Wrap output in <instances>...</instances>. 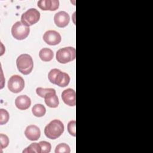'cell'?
<instances>
[{
	"mask_svg": "<svg viewBox=\"0 0 153 153\" xmlns=\"http://www.w3.org/2000/svg\"><path fill=\"white\" fill-rule=\"evenodd\" d=\"M64 131V125L59 120H54L49 123L44 128V134L50 139H56Z\"/></svg>",
	"mask_w": 153,
	"mask_h": 153,
	"instance_id": "1",
	"label": "cell"
},
{
	"mask_svg": "<svg viewBox=\"0 0 153 153\" xmlns=\"http://www.w3.org/2000/svg\"><path fill=\"white\" fill-rule=\"evenodd\" d=\"M29 32V27L25 26L21 22H16L11 28V34L17 40L25 39L27 37Z\"/></svg>",
	"mask_w": 153,
	"mask_h": 153,
	"instance_id": "6",
	"label": "cell"
},
{
	"mask_svg": "<svg viewBox=\"0 0 153 153\" xmlns=\"http://www.w3.org/2000/svg\"><path fill=\"white\" fill-rule=\"evenodd\" d=\"M25 87L23 78L18 75H14L10 77L8 81V88L13 93H18L23 90Z\"/></svg>",
	"mask_w": 153,
	"mask_h": 153,
	"instance_id": "7",
	"label": "cell"
},
{
	"mask_svg": "<svg viewBox=\"0 0 153 153\" xmlns=\"http://www.w3.org/2000/svg\"><path fill=\"white\" fill-rule=\"evenodd\" d=\"M16 65L19 72L24 75H28L33 68V59L28 54H22L17 57Z\"/></svg>",
	"mask_w": 153,
	"mask_h": 153,
	"instance_id": "3",
	"label": "cell"
},
{
	"mask_svg": "<svg viewBox=\"0 0 153 153\" xmlns=\"http://www.w3.org/2000/svg\"><path fill=\"white\" fill-rule=\"evenodd\" d=\"M56 57L58 62L63 64L73 61L76 57L75 48L72 47L60 48L57 51Z\"/></svg>",
	"mask_w": 153,
	"mask_h": 153,
	"instance_id": "4",
	"label": "cell"
},
{
	"mask_svg": "<svg viewBox=\"0 0 153 153\" xmlns=\"http://www.w3.org/2000/svg\"><path fill=\"white\" fill-rule=\"evenodd\" d=\"M76 94L74 90L67 88L63 91L62 93V99L63 102L70 106H74L76 104Z\"/></svg>",
	"mask_w": 153,
	"mask_h": 153,
	"instance_id": "9",
	"label": "cell"
},
{
	"mask_svg": "<svg viewBox=\"0 0 153 153\" xmlns=\"http://www.w3.org/2000/svg\"><path fill=\"white\" fill-rule=\"evenodd\" d=\"M70 17L69 14L63 11L57 13L54 17V21L56 25L59 27H65L69 23Z\"/></svg>",
	"mask_w": 153,
	"mask_h": 153,
	"instance_id": "10",
	"label": "cell"
},
{
	"mask_svg": "<svg viewBox=\"0 0 153 153\" xmlns=\"http://www.w3.org/2000/svg\"><path fill=\"white\" fill-rule=\"evenodd\" d=\"M0 138H1V148L2 149L5 148L9 143V139L8 136L5 134H4L1 133L0 134Z\"/></svg>",
	"mask_w": 153,
	"mask_h": 153,
	"instance_id": "23",
	"label": "cell"
},
{
	"mask_svg": "<svg viewBox=\"0 0 153 153\" xmlns=\"http://www.w3.org/2000/svg\"><path fill=\"white\" fill-rule=\"evenodd\" d=\"M1 114V119H0V124L1 125H3L6 124L9 120V114L8 111L4 109H0Z\"/></svg>",
	"mask_w": 153,
	"mask_h": 153,
	"instance_id": "20",
	"label": "cell"
},
{
	"mask_svg": "<svg viewBox=\"0 0 153 153\" xmlns=\"http://www.w3.org/2000/svg\"><path fill=\"white\" fill-rule=\"evenodd\" d=\"M55 152L56 153H70L71 149L68 145L65 143H62L56 146Z\"/></svg>",
	"mask_w": 153,
	"mask_h": 153,
	"instance_id": "18",
	"label": "cell"
},
{
	"mask_svg": "<svg viewBox=\"0 0 153 153\" xmlns=\"http://www.w3.org/2000/svg\"><path fill=\"white\" fill-rule=\"evenodd\" d=\"M32 112L33 115H35V117H41L45 115L46 112V109L43 105L38 103L32 107Z\"/></svg>",
	"mask_w": 153,
	"mask_h": 153,
	"instance_id": "16",
	"label": "cell"
},
{
	"mask_svg": "<svg viewBox=\"0 0 153 153\" xmlns=\"http://www.w3.org/2000/svg\"><path fill=\"white\" fill-rule=\"evenodd\" d=\"M31 105L30 99L26 95H20L15 100V105L20 110H26Z\"/></svg>",
	"mask_w": 153,
	"mask_h": 153,
	"instance_id": "13",
	"label": "cell"
},
{
	"mask_svg": "<svg viewBox=\"0 0 153 153\" xmlns=\"http://www.w3.org/2000/svg\"><path fill=\"white\" fill-rule=\"evenodd\" d=\"M41 147V153H48L51 151V144L46 141H41L39 142Z\"/></svg>",
	"mask_w": 153,
	"mask_h": 153,
	"instance_id": "19",
	"label": "cell"
},
{
	"mask_svg": "<svg viewBox=\"0 0 153 153\" xmlns=\"http://www.w3.org/2000/svg\"><path fill=\"white\" fill-rule=\"evenodd\" d=\"M23 152H41V147L38 143H32L29 145L23 151Z\"/></svg>",
	"mask_w": 153,
	"mask_h": 153,
	"instance_id": "17",
	"label": "cell"
},
{
	"mask_svg": "<svg viewBox=\"0 0 153 153\" xmlns=\"http://www.w3.org/2000/svg\"><path fill=\"white\" fill-rule=\"evenodd\" d=\"M53 88H43L42 87H38L36 90V94L41 97L44 98V97L50 92L53 91Z\"/></svg>",
	"mask_w": 153,
	"mask_h": 153,
	"instance_id": "21",
	"label": "cell"
},
{
	"mask_svg": "<svg viewBox=\"0 0 153 153\" xmlns=\"http://www.w3.org/2000/svg\"><path fill=\"white\" fill-rule=\"evenodd\" d=\"M39 56L41 60L44 62H50L54 57V53L48 48H43L39 51Z\"/></svg>",
	"mask_w": 153,
	"mask_h": 153,
	"instance_id": "15",
	"label": "cell"
},
{
	"mask_svg": "<svg viewBox=\"0 0 153 153\" xmlns=\"http://www.w3.org/2000/svg\"><path fill=\"white\" fill-rule=\"evenodd\" d=\"M45 103L50 108H57L59 104V101L57 96L56 95V90L48 93L45 97Z\"/></svg>",
	"mask_w": 153,
	"mask_h": 153,
	"instance_id": "14",
	"label": "cell"
},
{
	"mask_svg": "<svg viewBox=\"0 0 153 153\" xmlns=\"http://www.w3.org/2000/svg\"><path fill=\"white\" fill-rule=\"evenodd\" d=\"M38 7L44 11H55L59 7L58 0H41L37 3Z\"/></svg>",
	"mask_w": 153,
	"mask_h": 153,
	"instance_id": "11",
	"label": "cell"
},
{
	"mask_svg": "<svg viewBox=\"0 0 153 153\" xmlns=\"http://www.w3.org/2000/svg\"><path fill=\"white\" fill-rule=\"evenodd\" d=\"M25 136L30 140H37L41 136L39 128L35 125L28 126L25 131Z\"/></svg>",
	"mask_w": 153,
	"mask_h": 153,
	"instance_id": "12",
	"label": "cell"
},
{
	"mask_svg": "<svg viewBox=\"0 0 153 153\" xmlns=\"http://www.w3.org/2000/svg\"><path fill=\"white\" fill-rule=\"evenodd\" d=\"M48 78L50 82L60 87L67 86L70 82L69 75L58 69H51L48 74Z\"/></svg>",
	"mask_w": 153,
	"mask_h": 153,
	"instance_id": "2",
	"label": "cell"
},
{
	"mask_svg": "<svg viewBox=\"0 0 153 153\" xmlns=\"http://www.w3.org/2000/svg\"><path fill=\"white\" fill-rule=\"evenodd\" d=\"M43 39L45 43L50 45H56L61 42L62 37L60 33L57 31L50 30L44 33Z\"/></svg>",
	"mask_w": 153,
	"mask_h": 153,
	"instance_id": "8",
	"label": "cell"
},
{
	"mask_svg": "<svg viewBox=\"0 0 153 153\" xmlns=\"http://www.w3.org/2000/svg\"><path fill=\"white\" fill-rule=\"evenodd\" d=\"M75 125H76V121L75 120H72L69 121L68 124V131L71 135L74 137L76 136Z\"/></svg>",
	"mask_w": 153,
	"mask_h": 153,
	"instance_id": "22",
	"label": "cell"
},
{
	"mask_svg": "<svg viewBox=\"0 0 153 153\" xmlns=\"http://www.w3.org/2000/svg\"><path fill=\"white\" fill-rule=\"evenodd\" d=\"M40 19V13L36 8H30L24 13L21 17V22L29 27L36 23Z\"/></svg>",
	"mask_w": 153,
	"mask_h": 153,
	"instance_id": "5",
	"label": "cell"
}]
</instances>
